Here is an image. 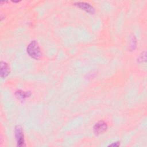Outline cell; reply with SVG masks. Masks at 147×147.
Masks as SVG:
<instances>
[{
  "instance_id": "cell-7",
  "label": "cell",
  "mask_w": 147,
  "mask_h": 147,
  "mask_svg": "<svg viewBox=\"0 0 147 147\" xmlns=\"http://www.w3.org/2000/svg\"><path fill=\"white\" fill-rule=\"evenodd\" d=\"M119 145V142H115V143H113V144H110L109 146H118Z\"/></svg>"
},
{
  "instance_id": "cell-5",
  "label": "cell",
  "mask_w": 147,
  "mask_h": 147,
  "mask_svg": "<svg viewBox=\"0 0 147 147\" xmlns=\"http://www.w3.org/2000/svg\"><path fill=\"white\" fill-rule=\"evenodd\" d=\"M10 73V67L5 61L1 62V77L6 78Z\"/></svg>"
},
{
  "instance_id": "cell-3",
  "label": "cell",
  "mask_w": 147,
  "mask_h": 147,
  "mask_svg": "<svg viewBox=\"0 0 147 147\" xmlns=\"http://www.w3.org/2000/svg\"><path fill=\"white\" fill-rule=\"evenodd\" d=\"M107 129L106 123L103 121H99L97 122L94 126V132L96 135H99L103 133Z\"/></svg>"
},
{
  "instance_id": "cell-1",
  "label": "cell",
  "mask_w": 147,
  "mask_h": 147,
  "mask_svg": "<svg viewBox=\"0 0 147 147\" xmlns=\"http://www.w3.org/2000/svg\"><path fill=\"white\" fill-rule=\"evenodd\" d=\"M27 53L34 59H38L41 56V52L39 45L36 41H32L27 47Z\"/></svg>"
},
{
  "instance_id": "cell-6",
  "label": "cell",
  "mask_w": 147,
  "mask_h": 147,
  "mask_svg": "<svg viewBox=\"0 0 147 147\" xmlns=\"http://www.w3.org/2000/svg\"><path fill=\"white\" fill-rule=\"evenodd\" d=\"M16 94L17 96H18L19 98H21V99H24L25 98L28 97L29 95H30V93L22 91H17Z\"/></svg>"
},
{
  "instance_id": "cell-2",
  "label": "cell",
  "mask_w": 147,
  "mask_h": 147,
  "mask_svg": "<svg viewBox=\"0 0 147 147\" xmlns=\"http://www.w3.org/2000/svg\"><path fill=\"white\" fill-rule=\"evenodd\" d=\"M15 136L17 140V146H24L25 141L24 138V134L22 129L20 126H17L15 128Z\"/></svg>"
},
{
  "instance_id": "cell-4",
  "label": "cell",
  "mask_w": 147,
  "mask_h": 147,
  "mask_svg": "<svg viewBox=\"0 0 147 147\" xmlns=\"http://www.w3.org/2000/svg\"><path fill=\"white\" fill-rule=\"evenodd\" d=\"M75 5L90 13H94L95 11L94 8L90 4L86 2H77L75 3Z\"/></svg>"
}]
</instances>
